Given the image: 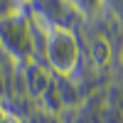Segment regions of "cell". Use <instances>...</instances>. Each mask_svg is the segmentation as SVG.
Wrapping results in <instances>:
<instances>
[{
	"instance_id": "6da1fadb",
	"label": "cell",
	"mask_w": 123,
	"mask_h": 123,
	"mask_svg": "<svg viewBox=\"0 0 123 123\" xmlns=\"http://www.w3.org/2000/svg\"><path fill=\"white\" fill-rule=\"evenodd\" d=\"M49 57H52L54 67L62 71H69L74 67V59H76V47H74V39L69 37V32L64 30H57V35L49 44Z\"/></svg>"
},
{
	"instance_id": "7a4b0ae2",
	"label": "cell",
	"mask_w": 123,
	"mask_h": 123,
	"mask_svg": "<svg viewBox=\"0 0 123 123\" xmlns=\"http://www.w3.org/2000/svg\"><path fill=\"white\" fill-rule=\"evenodd\" d=\"M0 123H22V121H20L17 116H12L10 111H3V108H0Z\"/></svg>"
},
{
	"instance_id": "3957f363",
	"label": "cell",
	"mask_w": 123,
	"mask_h": 123,
	"mask_svg": "<svg viewBox=\"0 0 123 123\" xmlns=\"http://www.w3.org/2000/svg\"><path fill=\"white\" fill-rule=\"evenodd\" d=\"M25 3H30V0H25Z\"/></svg>"
}]
</instances>
